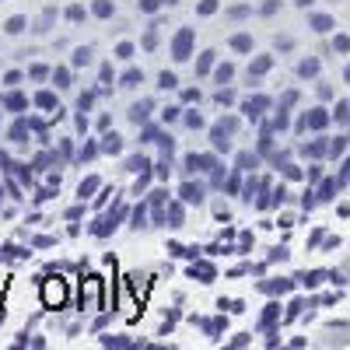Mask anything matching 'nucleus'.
<instances>
[{
  "label": "nucleus",
  "instance_id": "f257e3e1",
  "mask_svg": "<svg viewBox=\"0 0 350 350\" xmlns=\"http://www.w3.org/2000/svg\"><path fill=\"white\" fill-rule=\"evenodd\" d=\"M39 295H42L46 308H64L67 305V280L64 277H46L42 287H39Z\"/></svg>",
  "mask_w": 350,
  "mask_h": 350
},
{
  "label": "nucleus",
  "instance_id": "f03ea898",
  "mask_svg": "<svg viewBox=\"0 0 350 350\" xmlns=\"http://www.w3.org/2000/svg\"><path fill=\"white\" fill-rule=\"evenodd\" d=\"M98 291H102V280H98V277H88V280H84V287H81V301L88 298V308H98V305H102Z\"/></svg>",
  "mask_w": 350,
  "mask_h": 350
},
{
  "label": "nucleus",
  "instance_id": "7ed1b4c3",
  "mask_svg": "<svg viewBox=\"0 0 350 350\" xmlns=\"http://www.w3.org/2000/svg\"><path fill=\"white\" fill-rule=\"evenodd\" d=\"M189 42H193V32L186 28V32L175 39V60H186V53H189Z\"/></svg>",
  "mask_w": 350,
  "mask_h": 350
},
{
  "label": "nucleus",
  "instance_id": "20e7f679",
  "mask_svg": "<svg viewBox=\"0 0 350 350\" xmlns=\"http://www.w3.org/2000/svg\"><path fill=\"white\" fill-rule=\"evenodd\" d=\"M308 123H312L315 130H323V126H326V112H323V109H315V112L308 116Z\"/></svg>",
  "mask_w": 350,
  "mask_h": 350
},
{
  "label": "nucleus",
  "instance_id": "39448f33",
  "mask_svg": "<svg viewBox=\"0 0 350 350\" xmlns=\"http://www.w3.org/2000/svg\"><path fill=\"white\" fill-rule=\"evenodd\" d=\"M312 25L319 28V32H329V28H333V21H329L326 14H315V18H312Z\"/></svg>",
  "mask_w": 350,
  "mask_h": 350
},
{
  "label": "nucleus",
  "instance_id": "423d86ee",
  "mask_svg": "<svg viewBox=\"0 0 350 350\" xmlns=\"http://www.w3.org/2000/svg\"><path fill=\"white\" fill-rule=\"evenodd\" d=\"M21 28H25V18H11V21H8V32H11V36H18Z\"/></svg>",
  "mask_w": 350,
  "mask_h": 350
},
{
  "label": "nucleus",
  "instance_id": "0eeeda50",
  "mask_svg": "<svg viewBox=\"0 0 350 350\" xmlns=\"http://www.w3.org/2000/svg\"><path fill=\"white\" fill-rule=\"evenodd\" d=\"M183 196H186V200H200V186H186Z\"/></svg>",
  "mask_w": 350,
  "mask_h": 350
},
{
  "label": "nucleus",
  "instance_id": "6e6552de",
  "mask_svg": "<svg viewBox=\"0 0 350 350\" xmlns=\"http://www.w3.org/2000/svg\"><path fill=\"white\" fill-rule=\"evenodd\" d=\"M105 151H120V137H105Z\"/></svg>",
  "mask_w": 350,
  "mask_h": 350
},
{
  "label": "nucleus",
  "instance_id": "1a4fd4ad",
  "mask_svg": "<svg viewBox=\"0 0 350 350\" xmlns=\"http://www.w3.org/2000/svg\"><path fill=\"white\" fill-rule=\"evenodd\" d=\"M214 8H217L214 0H203V4H200V14H214Z\"/></svg>",
  "mask_w": 350,
  "mask_h": 350
},
{
  "label": "nucleus",
  "instance_id": "9d476101",
  "mask_svg": "<svg viewBox=\"0 0 350 350\" xmlns=\"http://www.w3.org/2000/svg\"><path fill=\"white\" fill-rule=\"evenodd\" d=\"M95 14H102V18H109L112 14V8L105 4V0H102V4H95Z\"/></svg>",
  "mask_w": 350,
  "mask_h": 350
},
{
  "label": "nucleus",
  "instance_id": "9b49d317",
  "mask_svg": "<svg viewBox=\"0 0 350 350\" xmlns=\"http://www.w3.org/2000/svg\"><path fill=\"white\" fill-rule=\"evenodd\" d=\"M270 67V60H267V56H262V60H256V67H252V74H262V70H267Z\"/></svg>",
  "mask_w": 350,
  "mask_h": 350
},
{
  "label": "nucleus",
  "instance_id": "f8f14e48",
  "mask_svg": "<svg viewBox=\"0 0 350 350\" xmlns=\"http://www.w3.org/2000/svg\"><path fill=\"white\" fill-rule=\"evenodd\" d=\"M315 70H319V64H315V60H308V64H301V74H305V77H308V74H315Z\"/></svg>",
  "mask_w": 350,
  "mask_h": 350
},
{
  "label": "nucleus",
  "instance_id": "ddd939ff",
  "mask_svg": "<svg viewBox=\"0 0 350 350\" xmlns=\"http://www.w3.org/2000/svg\"><path fill=\"white\" fill-rule=\"evenodd\" d=\"M231 46H235V49H249V46H252V42H249V39H245V36H239V39H235V42H231Z\"/></svg>",
  "mask_w": 350,
  "mask_h": 350
},
{
  "label": "nucleus",
  "instance_id": "4468645a",
  "mask_svg": "<svg viewBox=\"0 0 350 350\" xmlns=\"http://www.w3.org/2000/svg\"><path fill=\"white\" fill-rule=\"evenodd\" d=\"M336 49H343V53H347V49H350V39H347V36H340V39H336Z\"/></svg>",
  "mask_w": 350,
  "mask_h": 350
},
{
  "label": "nucleus",
  "instance_id": "2eb2a0df",
  "mask_svg": "<svg viewBox=\"0 0 350 350\" xmlns=\"http://www.w3.org/2000/svg\"><path fill=\"white\" fill-rule=\"evenodd\" d=\"M161 88H175V77L172 74H161Z\"/></svg>",
  "mask_w": 350,
  "mask_h": 350
},
{
  "label": "nucleus",
  "instance_id": "dca6fc26",
  "mask_svg": "<svg viewBox=\"0 0 350 350\" xmlns=\"http://www.w3.org/2000/svg\"><path fill=\"white\" fill-rule=\"evenodd\" d=\"M140 8H144V11H154V8H158V0H140Z\"/></svg>",
  "mask_w": 350,
  "mask_h": 350
},
{
  "label": "nucleus",
  "instance_id": "f3484780",
  "mask_svg": "<svg viewBox=\"0 0 350 350\" xmlns=\"http://www.w3.org/2000/svg\"><path fill=\"white\" fill-rule=\"evenodd\" d=\"M295 4H301V8H305V4H312V0H295Z\"/></svg>",
  "mask_w": 350,
  "mask_h": 350
},
{
  "label": "nucleus",
  "instance_id": "a211bd4d",
  "mask_svg": "<svg viewBox=\"0 0 350 350\" xmlns=\"http://www.w3.org/2000/svg\"><path fill=\"white\" fill-rule=\"evenodd\" d=\"M347 81H350V67H347Z\"/></svg>",
  "mask_w": 350,
  "mask_h": 350
}]
</instances>
